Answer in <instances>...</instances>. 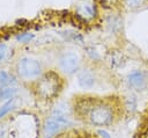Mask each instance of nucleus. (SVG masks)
<instances>
[{
	"instance_id": "obj_1",
	"label": "nucleus",
	"mask_w": 148,
	"mask_h": 138,
	"mask_svg": "<svg viewBox=\"0 0 148 138\" xmlns=\"http://www.w3.org/2000/svg\"><path fill=\"white\" fill-rule=\"evenodd\" d=\"M74 109H76L77 114L82 118L96 126H105L111 124L116 115V108L112 106L111 101L96 99L83 100Z\"/></svg>"
},
{
	"instance_id": "obj_2",
	"label": "nucleus",
	"mask_w": 148,
	"mask_h": 138,
	"mask_svg": "<svg viewBox=\"0 0 148 138\" xmlns=\"http://www.w3.org/2000/svg\"><path fill=\"white\" fill-rule=\"evenodd\" d=\"M61 87V79L54 72L45 74L37 85V93L44 99H52L58 94Z\"/></svg>"
},
{
	"instance_id": "obj_3",
	"label": "nucleus",
	"mask_w": 148,
	"mask_h": 138,
	"mask_svg": "<svg viewBox=\"0 0 148 138\" xmlns=\"http://www.w3.org/2000/svg\"><path fill=\"white\" fill-rule=\"evenodd\" d=\"M69 123L67 115L61 109H56L52 115L46 119L44 124V136L45 138H52Z\"/></svg>"
},
{
	"instance_id": "obj_4",
	"label": "nucleus",
	"mask_w": 148,
	"mask_h": 138,
	"mask_svg": "<svg viewBox=\"0 0 148 138\" xmlns=\"http://www.w3.org/2000/svg\"><path fill=\"white\" fill-rule=\"evenodd\" d=\"M17 71L20 73V75L24 77V78H35L40 73V64L32 58H22L21 60H18L17 64Z\"/></svg>"
},
{
	"instance_id": "obj_5",
	"label": "nucleus",
	"mask_w": 148,
	"mask_h": 138,
	"mask_svg": "<svg viewBox=\"0 0 148 138\" xmlns=\"http://www.w3.org/2000/svg\"><path fill=\"white\" fill-rule=\"evenodd\" d=\"M79 57L73 53V52H68V53H65L60 60H59V65H60V68L66 72V73H73L77 70L79 67Z\"/></svg>"
},
{
	"instance_id": "obj_6",
	"label": "nucleus",
	"mask_w": 148,
	"mask_h": 138,
	"mask_svg": "<svg viewBox=\"0 0 148 138\" xmlns=\"http://www.w3.org/2000/svg\"><path fill=\"white\" fill-rule=\"evenodd\" d=\"M76 14L79 17H81L83 20H90L96 14V6L90 0H83L82 2H80L77 5Z\"/></svg>"
},
{
	"instance_id": "obj_7",
	"label": "nucleus",
	"mask_w": 148,
	"mask_h": 138,
	"mask_svg": "<svg viewBox=\"0 0 148 138\" xmlns=\"http://www.w3.org/2000/svg\"><path fill=\"white\" fill-rule=\"evenodd\" d=\"M77 82L82 88H90L95 83V77L90 71L83 70L77 74Z\"/></svg>"
},
{
	"instance_id": "obj_8",
	"label": "nucleus",
	"mask_w": 148,
	"mask_h": 138,
	"mask_svg": "<svg viewBox=\"0 0 148 138\" xmlns=\"http://www.w3.org/2000/svg\"><path fill=\"white\" fill-rule=\"evenodd\" d=\"M128 82L131 86L133 87H141L145 82V77H143V73L140 72V71H134L132 72L130 75H128Z\"/></svg>"
},
{
	"instance_id": "obj_9",
	"label": "nucleus",
	"mask_w": 148,
	"mask_h": 138,
	"mask_svg": "<svg viewBox=\"0 0 148 138\" xmlns=\"http://www.w3.org/2000/svg\"><path fill=\"white\" fill-rule=\"evenodd\" d=\"M138 138H148V109L145 111L141 123L139 124V132L136 135Z\"/></svg>"
},
{
	"instance_id": "obj_10",
	"label": "nucleus",
	"mask_w": 148,
	"mask_h": 138,
	"mask_svg": "<svg viewBox=\"0 0 148 138\" xmlns=\"http://www.w3.org/2000/svg\"><path fill=\"white\" fill-rule=\"evenodd\" d=\"M15 93H16L15 88H3V89H0V101L13 99Z\"/></svg>"
},
{
	"instance_id": "obj_11",
	"label": "nucleus",
	"mask_w": 148,
	"mask_h": 138,
	"mask_svg": "<svg viewBox=\"0 0 148 138\" xmlns=\"http://www.w3.org/2000/svg\"><path fill=\"white\" fill-rule=\"evenodd\" d=\"M32 38H34V34H31V32H23V34H20L16 36V41L20 43H23V44L29 43Z\"/></svg>"
},
{
	"instance_id": "obj_12",
	"label": "nucleus",
	"mask_w": 148,
	"mask_h": 138,
	"mask_svg": "<svg viewBox=\"0 0 148 138\" xmlns=\"http://www.w3.org/2000/svg\"><path fill=\"white\" fill-rule=\"evenodd\" d=\"M13 106H14V100H13V99H9V101H8L7 103H5V104L0 108V118L3 117L8 111H10L12 108H13Z\"/></svg>"
},
{
	"instance_id": "obj_13",
	"label": "nucleus",
	"mask_w": 148,
	"mask_h": 138,
	"mask_svg": "<svg viewBox=\"0 0 148 138\" xmlns=\"http://www.w3.org/2000/svg\"><path fill=\"white\" fill-rule=\"evenodd\" d=\"M10 82V77L6 71H0V89Z\"/></svg>"
},
{
	"instance_id": "obj_14",
	"label": "nucleus",
	"mask_w": 148,
	"mask_h": 138,
	"mask_svg": "<svg viewBox=\"0 0 148 138\" xmlns=\"http://www.w3.org/2000/svg\"><path fill=\"white\" fill-rule=\"evenodd\" d=\"M143 2H145V0H126V5H127L130 8H138V7H140Z\"/></svg>"
},
{
	"instance_id": "obj_15",
	"label": "nucleus",
	"mask_w": 148,
	"mask_h": 138,
	"mask_svg": "<svg viewBox=\"0 0 148 138\" xmlns=\"http://www.w3.org/2000/svg\"><path fill=\"white\" fill-rule=\"evenodd\" d=\"M6 53H7V48L5 44H0V61L6 57Z\"/></svg>"
}]
</instances>
